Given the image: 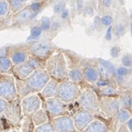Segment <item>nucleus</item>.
<instances>
[{
  "mask_svg": "<svg viewBox=\"0 0 132 132\" xmlns=\"http://www.w3.org/2000/svg\"><path fill=\"white\" fill-rule=\"evenodd\" d=\"M47 71L55 79H65L68 76L65 60L62 54H54L48 60Z\"/></svg>",
  "mask_w": 132,
  "mask_h": 132,
  "instance_id": "obj_1",
  "label": "nucleus"
},
{
  "mask_svg": "<svg viewBox=\"0 0 132 132\" xmlns=\"http://www.w3.org/2000/svg\"><path fill=\"white\" fill-rule=\"evenodd\" d=\"M22 80H24V84L30 93L39 92L42 90L50 81V74L47 71L39 68L35 70L28 78Z\"/></svg>",
  "mask_w": 132,
  "mask_h": 132,
  "instance_id": "obj_2",
  "label": "nucleus"
},
{
  "mask_svg": "<svg viewBox=\"0 0 132 132\" xmlns=\"http://www.w3.org/2000/svg\"><path fill=\"white\" fill-rule=\"evenodd\" d=\"M72 81L62 82L59 85L57 97L64 102H69L74 100L79 96V88Z\"/></svg>",
  "mask_w": 132,
  "mask_h": 132,
  "instance_id": "obj_3",
  "label": "nucleus"
},
{
  "mask_svg": "<svg viewBox=\"0 0 132 132\" xmlns=\"http://www.w3.org/2000/svg\"><path fill=\"white\" fill-rule=\"evenodd\" d=\"M0 95L6 100H12L16 96L15 79L9 75H3L1 77Z\"/></svg>",
  "mask_w": 132,
  "mask_h": 132,
  "instance_id": "obj_4",
  "label": "nucleus"
},
{
  "mask_svg": "<svg viewBox=\"0 0 132 132\" xmlns=\"http://www.w3.org/2000/svg\"><path fill=\"white\" fill-rule=\"evenodd\" d=\"M81 105L90 113H96L99 111V103L96 94L90 89L85 90L79 96Z\"/></svg>",
  "mask_w": 132,
  "mask_h": 132,
  "instance_id": "obj_5",
  "label": "nucleus"
},
{
  "mask_svg": "<svg viewBox=\"0 0 132 132\" xmlns=\"http://www.w3.org/2000/svg\"><path fill=\"white\" fill-rule=\"evenodd\" d=\"M45 105L48 113L52 117H56L65 113V102L60 100L59 98H48L46 100Z\"/></svg>",
  "mask_w": 132,
  "mask_h": 132,
  "instance_id": "obj_6",
  "label": "nucleus"
},
{
  "mask_svg": "<svg viewBox=\"0 0 132 132\" xmlns=\"http://www.w3.org/2000/svg\"><path fill=\"white\" fill-rule=\"evenodd\" d=\"M40 104V99L35 94L25 96L22 102V111L25 115L34 114L39 110Z\"/></svg>",
  "mask_w": 132,
  "mask_h": 132,
  "instance_id": "obj_7",
  "label": "nucleus"
},
{
  "mask_svg": "<svg viewBox=\"0 0 132 132\" xmlns=\"http://www.w3.org/2000/svg\"><path fill=\"white\" fill-rule=\"evenodd\" d=\"M53 126L56 131H74L76 129L73 120L66 116L55 117L53 120Z\"/></svg>",
  "mask_w": 132,
  "mask_h": 132,
  "instance_id": "obj_8",
  "label": "nucleus"
},
{
  "mask_svg": "<svg viewBox=\"0 0 132 132\" xmlns=\"http://www.w3.org/2000/svg\"><path fill=\"white\" fill-rule=\"evenodd\" d=\"M93 120V116L90 112L85 111H81L75 114L73 117V122L76 129L78 131H82L88 126Z\"/></svg>",
  "mask_w": 132,
  "mask_h": 132,
  "instance_id": "obj_9",
  "label": "nucleus"
},
{
  "mask_svg": "<svg viewBox=\"0 0 132 132\" xmlns=\"http://www.w3.org/2000/svg\"><path fill=\"white\" fill-rule=\"evenodd\" d=\"M51 46L47 42H37L32 45L30 48V53L38 59L46 58L51 54Z\"/></svg>",
  "mask_w": 132,
  "mask_h": 132,
  "instance_id": "obj_10",
  "label": "nucleus"
},
{
  "mask_svg": "<svg viewBox=\"0 0 132 132\" xmlns=\"http://www.w3.org/2000/svg\"><path fill=\"white\" fill-rule=\"evenodd\" d=\"M100 107L105 113L109 115H113L116 113H118L120 103L117 100H114L113 98L105 97L101 100Z\"/></svg>",
  "mask_w": 132,
  "mask_h": 132,
  "instance_id": "obj_11",
  "label": "nucleus"
},
{
  "mask_svg": "<svg viewBox=\"0 0 132 132\" xmlns=\"http://www.w3.org/2000/svg\"><path fill=\"white\" fill-rule=\"evenodd\" d=\"M34 71L35 69L32 68L28 63V62H25L24 63L19 65H16L13 69V72L15 75L20 79H24L28 78Z\"/></svg>",
  "mask_w": 132,
  "mask_h": 132,
  "instance_id": "obj_12",
  "label": "nucleus"
},
{
  "mask_svg": "<svg viewBox=\"0 0 132 132\" xmlns=\"http://www.w3.org/2000/svg\"><path fill=\"white\" fill-rule=\"evenodd\" d=\"M59 85L57 83L56 80L55 79H51L50 81L44 87V88L42 90V95L45 98H51L54 97L56 95H57Z\"/></svg>",
  "mask_w": 132,
  "mask_h": 132,
  "instance_id": "obj_13",
  "label": "nucleus"
},
{
  "mask_svg": "<svg viewBox=\"0 0 132 132\" xmlns=\"http://www.w3.org/2000/svg\"><path fill=\"white\" fill-rule=\"evenodd\" d=\"M11 60L12 61L13 64L16 65H19V64L27 62L28 59V55L25 51L18 50V51H13L11 54Z\"/></svg>",
  "mask_w": 132,
  "mask_h": 132,
  "instance_id": "obj_14",
  "label": "nucleus"
},
{
  "mask_svg": "<svg viewBox=\"0 0 132 132\" xmlns=\"http://www.w3.org/2000/svg\"><path fill=\"white\" fill-rule=\"evenodd\" d=\"M83 75L87 81H88L90 82H94L98 81L100 73L94 68L86 67L84 69Z\"/></svg>",
  "mask_w": 132,
  "mask_h": 132,
  "instance_id": "obj_15",
  "label": "nucleus"
},
{
  "mask_svg": "<svg viewBox=\"0 0 132 132\" xmlns=\"http://www.w3.org/2000/svg\"><path fill=\"white\" fill-rule=\"evenodd\" d=\"M85 131H92V132H101L107 131L108 128L105 126V123L100 122L99 120L91 122L88 126H87L85 129Z\"/></svg>",
  "mask_w": 132,
  "mask_h": 132,
  "instance_id": "obj_16",
  "label": "nucleus"
},
{
  "mask_svg": "<svg viewBox=\"0 0 132 132\" xmlns=\"http://www.w3.org/2000/svg\"><path fill=\"white\" fill-rule=\"evenodd\" d=\"M48 120L47 115L43 110H38L33 114V122L36 126H40Z\"/></svg>",
  "mask_w": 132,
  "mask_h": 132,
  "instance_id": "obj_17",
  "label": "nucleus"
},
{
  "mask_svg": "<svg viewBox=\"0 0 132 132\" xmlns=\"http://www.w3.org/2000/svg\"><path fill=\"white\" fill-rule=\"evenodd\" d=\"M33 11L29 8H24L20 10L16 14V19L19 22L27 21L33 17Z\"/></svg>",
  "mask_w": 132,
  "mask_h": 132,
  "instance_id": "obj_18",
  "label": "nucleus"
},
{
  "mask_svg": "<svg viewBox=\"0 0 132 132\" xmlns=\"http://www.w3.org/2000/svg\"><path fill=\"white\" fill-rule=\"evenodd\" d=\"M83 73L79 68H73L68 72V77L73 82H79L82 80L83 77Z\"/></svg>",
  "mask_w": 132,
  "mask_h": 132,
  "instance_id": "obj_19",
  "label": "nucleus"
},
{
  "mask_svg": "<svg viewBox=\"0 0 132 132\" xmlns=\"http://www.w3.org/2000/svg\"><path fill=\"white\" fill-rule=\"evenodd\" d=\"M12 61L11 60L6 58V57H1L0 60V70L1 73H7L11 68L12 66Z\"/></svg>",
  "mask_w": 132,
  "mask_h": 132,
  "instance_id": "obj_20",
  "label": "nucleus"
},
{
  "mask_svg": "<svg viewBox=\"0 0 132 132\" xmlns=\"http://www.w3.org/2000/svg\"><path fill=\"white\" fill-rule=\"evenodd\" d=\"M25 2L23 0H11L10 2V8L13 12H17L22 10L24 7Z\"/></svg>",
  "mask_w": 132,
  "mask_h": 132,
  "instance_id": "obj_21",
  "label": "nucleus"
},
{
  "mask_svg": "<svg viewBox=\"0 0 132 132\" xmlns=\"http://www.w3.org/2000/svg\"><path fill=\"white\" fill-rule=\"evenodd\" d=\"M117 117H118V120H120L121 122H124L131 118V114L129 113L128 110H126L125 108H122L119 110Z\"/></svg>",
  "mask_w": 132,
  "mask_h": 132,
  "instance_id": "obj_22",
  "label": "nucleus"
},
{
  "mask_svg": "<svg viewBox=\"0 0 132 132\" xmlns=\"http://www.w3.org/2000/svg\"><path fill=\"white\" fill-rule=\"evenodd\" d=\"M36 131H54V128L53 125L49 122H45L40 126H38L35 129Z\"/></svg>",
  "mask_w": 132,
  "mask_h": 132,
  "instance_id": "obj_23",
  "label": "nucleus"
},
{
  "mask_svg": "<svg viewBox=\"0 0 132 132\" xmlns=\"http://www.w3.org/2000/svg\"><path fill=\"white\" fill-rule=\"evenodd\" d=\"M97 70H98V71L100 73V75L103 79H108L109 77V76H111V73L108 71V69L100 62L97 65Z\"/></svg>",
  "mask_w": 132,
  "mask_h": 132,
  "instance_id": "obj_24",
  "label": "nucleus"
},
{
  "mask_svg": "<svg viewBox=\"0 0 132 132\" xmlns=\"http://www.w3.org/2000/svg\"><path fill=\"white\" fill-rule=\"evenodd\" d=\"M66 7V3L64 0H60L59 1L54 7V12L56 14H60L62 12Z\"/></svg>",
  "mask_w": 132,
  "mask_h": 132,
  "instance_id": "obj_25",
  "label": "nucleus"
},
{
  "mask_svg": "<svg viewBox=\"0 0 132 132\" xmlns=\"http://www.w3.org/2000/svg\"><path fill=\"white\" fill-rule=\"evenodd\" d=\"M41 28L43 30H48L50 29L51 26V19L47 17V16H42L41 20Z\"/></svg>",
  "mask_w": 132,
  "mask_h": 132,
  "instance_id": "obj_26",
  "label": "nucleus"
},
{
  "mask_svg": "<svg viewBox=\"0 0 132 132\" xmlns=\"http://www.w3.org/2000/svg\"><path fill=\"white\" fill-rule=\"evenodd\" d=\"M10 5L6 0H0V15L3 16L6 14L8 11V7Z\"/></svg>",
  "mask_w": 132,
  "mask_h": 132,
  "instance_id": "obj_27",
  "label": "nucleus"
},
{
  "mask_svg": "<svg viewBox=\"0 0 132 132\" xmlns=\"http://www.w3.org/2000/svg\"><path fill=\"white\" fill-rule=\"evenodd\" d=\"M100 92L102 95H105V96H112V95H114L117 93V91L114 88L107 87V86L104 87Z\"/></svg>",
  "mask_w": 132,
  "mask_h": 132,
  "instance_id": "obj_28",
  "label": "nucleus"
},
{
  "mask_svg": "<svg viewBox=\"0 0 132 132\" xmlns=\"http://www.w3.org/2000/svg\"><path fill=\"white\" fill-rule=\"evenodd\" d=\"M122 64L126 67L130 68L132 66V55L131 54H126L122 58Z\"/></svg>",
  "mask_w": 132,
  "mask_h": 132,
  "instance_id": "obj_29",
  "label": "nucleus"
},
{
  "mask_svg": "<svg viewBox=\"0 0 132 132\" xmlns=\"http://www.w3.org/2000/svg\"><path fill=\"white\" fill-rule=\"evenodd\" d=\"M100 63H102V65L105 66L107 69H108L109 73H111V75H113V74H114V73H115V69H114V65H113L111 63H110L109 62L106 61V60H102V59H100Z\"/></svg>",
  "mask_w": 132,
  "mask_h": 132,
  "instance_id": "obj_30",
  "label": "nucleus"
},
{
  "mask_svg": "<svg viewBox=\"0 0 132 132\" xmlns=\"http://www.w3.org/2000/svg\"><path fill=\"white\" fill-rule=\"evenodd\" d=\"M42 30L41 26H34L30 30V35L33 37H39L42 34Z\"/></svg>",
  "mask_w": 132,
  "mask_h": 132,
  "instance_id": "obj_31",
  "label": "nucleus"
},
{
  "mask_svg": "<svg viewBox=\"0 0 132 132\" xmlns=\"http://www.w3.org/2000/svg\"><path fill=\"white\" fill-rule=\"evenodd\" d=\"M117 73L120 77H126L129 73V69L128 67L126 66L120 67L117 69Z\"/></svg>",
  "mask_w": 132,
  "mask_h": 132,
  "instance_id": "obj_32",
  "label": "nucleus"
},
{
  "mask_svg": "<svg viewBox=\"0 0 132 132\" xmlns=\"http://www.w3.org/2000/svg\"><path fill=\"white\" fill-rule=\"evenodd\" d=\"M125 32V27L121 24H117L114 28V34L115 36H122Z\"/></svg>",
  "mask_w": 132,
  "mask_h": 132,
  "instance_id": "obj_33",
  "label": "nucleus"
},
{
  "mask_svg": "<svg viewBox=\"0 0 132 132\" xmlns=\"http://www.w3.org/2000/svg\"><path fill=\"white\" fill-rule=\"evenodd\" d=\"M28 63L30 65L32 68H34L35 70L39 69L40 68V65H39V62L38 60V58H30L29 60H28Z\"/></svg>",
  "mask_w": 132,
  "mask_h": 132,
  "instance_id": "obj_34",
  "label": "nucleus"
},
{
  "mask_svg": "<svg viewBox=\"0 0 132 132\" xmlns=\"http://www.w3.org/2000/svg\"><path fill=\"white\" fill-rule=\"evenodd\" d=\"M121 102L124 107H131L132 99L129 96H123L121 98Z\"/></svg>",
  "mask_w": 132,
  "mask_h": 132,
  "instance_id": "obj_35",
  "label": "nucleus"
},
{
  "mask_svg": "<svg viewBox=\"0 0 132 132\" xmlns=\"http://www.w3.org/2000/svg\"><path fill=\"white\" fill-rule=\"evenodd\" d=\"M112 17L109 15H106V16H104L101 18V23L103 25H105V26H110L111 24L112 23Z\"/></svg>",
  "mask_w": 132,
  "mask_h": 132,
  "instance_id": "obj_36",
  "label": "nucleus"
},
{
  "mask_svg": "<svg viewBox=\"0 0 132 132\" xmlns=\"http://www.w3.org/2000/svg\"><path fill=\"white\" fill-rule=\"evenodd\" d=\"M120 54V48L117 46L112 47L110 50V54L112 57H118Z\"/></svg>",
  "mask_w": 132,
  "mask_h": 132,
  "instance_id": "obj_37",
  "label": "nucleus"
},
{
  "mask_svg": "<svg viewBox=\"0 0 132 132\" xmlns=\"http://www.w3.org/2000/svg\"><path fill=\"white\" fill-rule=\"evenodd\" d=\"M76 7L79 12H81L85 8V3L83 0H76Z\"/></svg>",
  "mask_w": 132,
  "mask_h": 132,
  "instance_id": "obj_38",
  "label": "nucleus"
},
{
  "mask_svg": "<svg viewBox=\"0 0 132 132\" xmlns=\"http://www.w3.org/2000/svg\"><path fill=\"white\" fill-rule=\"evenodd\" d=\"M42 4L40 2H34V3H32L30 5V9L33 11V12H36L37 11H39V9L41 7Z\"/></svg>",
  "mask_w": 132,
  "mask_h": 132,
  "instance_id": "obj_39",
  "label": "nucleus"
},
{
  "mask_svg": "<svg viewBox=\"0 0 132 132\" xmlns=\"http://www.w3.org/2000/svg\"><path fill=\"white\" fill-rule=\"evenodd\" d=\"M0 105H1V106H0V111H1V113H2V112L5 110V108H7V106L6 100H5V99H4V98H1Z\"/></svg>",
  "mask_w": 132,
  "mask_h": 132,
  "instance_id": "obj_40",
  "label": "nucleus"
},
{
  "mask_svg": "<svg viewBox=\"0 0 132 132\" xmlns=\"http://www.w3.org/2000/svg\"><path fill=\"white\" fill-rule=\"evenodd\" d=\"M96 85L100 87H105V86H108L109 85V81L107 80V79H103L102 80L100 81H97L96 82Z\"/></svg>",
  "mask_w": 132,
  "mask_h": 132,
  "instance_id": "obj_41",
  "label": "nucleus"
},
{
  "mask_svg": "<svg viewBox=\"0 0 132 132\" xmlns=\"http://www.w3.org/2000/svg\"><path fill=\"white\" fill-rule=\"evenodd\" d=\"M68 14H69V10H68V9H67V8H65L62 12L60 13V15H61V18L63 19H66L68 16Z\"/></svg>",
  "mask_w": 132,
  "mask_h": 132,
  "instance_id": "obj_42",
  "label": "nucleus"
},
{
  "mask_svg": "<svg viewBox=\"0 0 132 132\" xmlns=\"http://www.w3.org/2000/svg\"><path fill=\"white\" fill-rule=\"evenodd\" d=\"M112 1L113 0H102V5L105 7H109L112 5Z\"/></svg>",
  "mask_w": 132,
  "mask_h": 132,
  "instance_id": "obj_43",
  "label": "nucleus"
},
{
  "mask_svg": "<svg viewBox=\"0 0 132 132\" xmlns=\"http://www.w3.org/2000/svg\"><path fill=\"white\" fill-rule=\"evenodd\" d=\"M105 38L107 40H111V26L110 25V27H108L107 32H106V35Z\"/></svg>",
  "mask_w": 132,
  "mask_h": 132,
  "instance_id": "obj_44",
  "label": "nucleus"
},
{
  "mask_svg": "<svg viewBox=\"0 0 132 132\" xmlns=\"http://www.w3.org/2000/svg\"><path fill=\"white\" fill-rule=\"evenodd\" d=\"M85 13L86 14H92L93 13V8L91 7H85Z\"/></svg>",
  "mask_w": 132,
  "mask_h": 132,
  "instance_id": "obj_45",
  "label": "nucleus"
},
{
  "mask_svg": "<svg viewBox=\"0 0 132 132\" xmlns=\"http://www.w3.org/2000/svg\"><path fill=\"white\" fill-rule=\"evenodd\" d=\"M127 125H128V127L129 128V130L132 131V118L131 117L129 120H128V122H127Z\"/></svg>",
  "mask_w": 132,
  "mask_h": 132,
  "instance_id": "obj_46",
  "label": "nucleus"
},
{
  "mask_svg": "<svg viewBox=\"0 0 132 132\" xmlns=\"http://www.w3.org/2000/svg\"><path fill=\"white\" fill-rule=\"evenodd\" d=\"M23 1H24V2H26V1H28V0H23Z\"/></svg>",
  "mask_w": 132,
  "mask_h": 132,
  "instance_id": "obj_47",
  "label": "nucleus"
},
{
  "mask_svg": "<svg viewBox=\"0 0 132 132\" xmlns=\"http://www.w3.org/2000/svg\"><path fill=\"white\" fill-rule=\"evenodd\" d=\"M131 108H132V102H131Z\"/></svg>",
  "mask_w": 132,
  "mask_h": 132,
  "instance_id": "obj_48",
  "label": "nucleus"
}]
</instances>
